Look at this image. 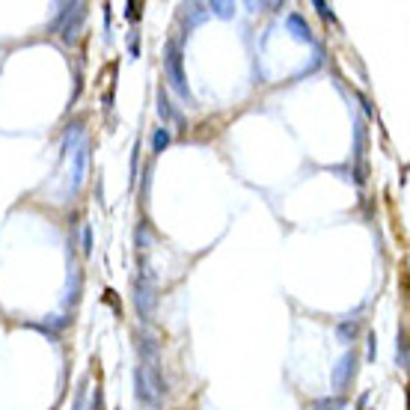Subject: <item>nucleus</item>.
<instances>
[{"instance_id": "nucleus-1", "label": "nucleus", "mask_w": 410, "mask_h": 410, "mask_svg": "<svg viewBox=\"0 0 410 410\" xmlns=\"http://www.w3.org/2000/svg\"><path fill=\"white\" fill-rule=\"evenodd\" d=\"M164 72H167V81L173 84V90L187 102V98H191V90H187V81H184V65H182V45H179V39H170L167 42V51H164Z\"/></svg>"}, {"instance_id": "nucleus-2", "label": "nucleus", "mask_w": 410, "mask_h": 410, "mask_svg": "<svg viewBox=\"0 0 410 410\" xmlns=\"http://www.w3.org/2000/svg\"><path fill=\"white\" fill-rule=\"evenodd\" d=\"M84 18H86V3H69V6H63V13L51 24V30L57 33L63 42H69V45H72V42L77 39V33H81Z\"/></svg>"}, {"instance_id": "nucleus-3", "label": "nucleus", "mask_w": 410, "mask_h": 410, "mask_svg": "<svg viewBox=\"0 0 410 410\" xmlns=\"http://www.w3.org/2000/svg\"><path fill=\"white\" fill-rule=\"evenodd\" d=\"M357 365H360L357 351H345L339 357V363L333 365V374H330V384H333V390H339L336 395H342L354 384V378H357Z\"/></svg>"}, {"instance_id": "nucleus-4", "label": "nucleus", "mask_w": 410, "mask_h": 410, "mask_svg": "<svg viewBox=\"0 0 410 410\" xmlns=\"http://www.w3.org/2000/svg\"><path fill=\"white\" fill-rule=\"evenodd\" d=\"M134 303H137V313H140L143 318H149L152 309H155V303H158V297H155V289H152V280H149V274H146V265H143V271H140L137 283H134Z\"/></svg>"}, {"instance_id": "nucleus-5", "label": "nucleus", "mask_w": 410, "mask_h": 410, "mask_svg": "<svg viewBox=\"0 0 410 410\" xmlns=\"http://www.w3.org/2000/svg\"><path fill=\"white\" fill-rule=\"evenodd\" d=\"M86 161H90V146L81 143V149H77V155H74V170H72V194L81 191L84 175H86Z\"/></svg>"}, {"instance_id": "nucleus-6", "label": "nucleus", "mask_w": 410, "mask_h": 410, "mask_svg": "<svg viewBox=\"0 0 410 410\" xmlns=\"http://www.w3.org/2000/svg\"><path fill=\"white\" fill-rule=\"evenodd\" d=\"M360 327H363V321L357 315H348V318H342L339 324H336V336L342 342H354V339L360 336Z\"/></svg>"}, {"instance_id": "nucleus-7", "label": "nucleus", "mask_w": 410, "mask_h": 410, "mask_svg": "<svg viewBox=\"0 0 410 410\" xmlns=\"http://www.w3.org/2000/svg\"><path fill=\"white\" fill-rule=\"evenodd\" d=\"M285 27H289V30L294 33V39H301V42H313V30H309V24L303 21V15L292 13L289 18H285Z\"/></svg>"}, {"instance_id": "nucleus-8", "label": "nucleus", "mask_w": 410, "mask_h": 410, "mask_svg": "<svg viewBox=\"0 0 410 410\" xmlns=\"http://www.w3.org/2000/svg\"><path fill=\"white\" fill-rule=\"evenodd\" d=\"M348 407V398L345 395H324V398H315L313 410H345Z\"/></svg>"}, {"instance_id": "nucleus-9", "label": "nucleus", "mask_w": 410, "mask_h": 410, "mask_svg": "<svg viewBox=\"0 0 410 410\" xmlns=\"http://www.w3.org/2000/svg\"><path fill=\"white\" fill-rule=\"evenodd\" d=\"M81 134H84V119H74L69 125V131H65V137H63V155H69V149H74V143Z\"/></svg>"}, {"instance_id": "nucleus-10", "label": "nucleus", "mask_w": 410, "mask_h": 410, "mask_svg": "<svg viewBox=\"0 0 410 410\" xmlns=\"http://www.w3.org/2000/svg\"><path fill=\"white\" fill-rule=\"evenodd\" d=\"M395 363H398V369H407V327L398 330V342H395Z\"/></svg>"}, {"instance_id": "nucleus-11", "label": "nucleus", "mask_w": 410, "mask_h": 410, "mask_svg": "<svg viewBox=\"0 0 410 410\" xmlns=\"http://www.w3.org/2000/svg\"><path fill=\"white\" fill-rule=\"evenodd\" d=\"M167 146H170V131L167 128H158V131H155V137H152V152L161 155Z\"/></svg>"}, {"instance_id": "nucleus-12", "label": "nucleus", "mask_w": 410, "mask_h": 410, "mask_svg": "<svg viewBox=\"0 0 410 410\" xmlns=\"http://www.w3.org/2000/svg\"><path fill=\"white\" fill-rule=\"evenodd\" d=\"M158 113H161V119L164 122H170L175 113H173V104H170V98H167V93L164 90H158Z\"/></svg>"}, {"instance_id": "nucleus-13", "label": "nucleus", "mask_w": 410, "mask_h": 410, "mask_svg": "<svg viewBox=\"0 0 410 410\" xmlns=\"http://www.w3.org/2000/svg\"><path fill=\"white\" fill-rule=\"evenodd\" d=\"M208 9H212V13H217L220 18H232V13H235V3H220V0H212V3H208Z\"/></svg>"}, {"instance_id": "nucleus-14", "label": "nucleus", "mask_w": 410, "mask_h": 410, "mask_svg": "<svg viewBox=\"0 0 410 410\" xmlns=\"http://www.w3.org/2000/svg\"><path fill=\"white\" fill-rule=\"evenodd\" d=\"M84 256H93V229L84 226Z\"/></svg>"}, {"instance_id": "nucleus-15", "label": "nucleus", "mask_w": 410, "mask_h": 410, "mask_svg": "<svg viewBox=\"0 0 410 410\" xmlns=\"http://www.w3.org/2000/svg\"><path fill=\"white\" fill-rule=\"evenodd\" d=\"M140 15H143V3H134V0H131V3H128V18L137 21Z\"/></svg>"}, {"instance_id": "nucleus-16", "label": "nucleus", "mask_w": 410, "mask_h": 410, "mask_svg": "<svg viewBox=\"0 0 410 410\" xmlns=\"http://www.w3.org/2000/svg\"><path fill=\"white\" fill-rule=\"evenodd\" d=\"M315 9H318L321 18H333V13H330V6L324 3V0H315Z\"/></svg>"}, {"instance_id": "nucleus-17", "label": "nucleus", "mask_w": 410, "mask_h": 410, "mask_svg": "<svg viewBox=\"0 0 410 410\" xmlns=\"http://www.w3.org/2000/svg\"><path fill=\"white\" fill-rule=\"evenodd\" d=\"M131 54H134V57H140V42H137V36H131Z\"/></svg>"}]
</instances>
